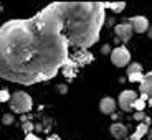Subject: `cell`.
<instances>
[{
    "label": "cell",
    "instance_id": "cell-1",
    "mask_svg": "<svg viewBox=\"0 0 152 140\" xmlns=\"http://www.w3.org/2000/svg\"><path fill=\"white\" fill-rule=\"evenodd\" d=\"M68 48L53 4L31 18L8 20L0 27V79L22 86L53 79L68 61Z\"/></svg>",
    "mask_w": 152,
    "mask_h": 140
},
{
    "label": "cell",
    "instance_id": "cell-2",
    "mask_svg": "<svg viewBox=\"0 0 152 140\" xmlns=\"http://www.w3.org/2000/svg\"><path fill=\"white\" fill-rule=\"evenodd\" d=\"M53 7L61 17L68 46L86 51L99 40L106 20L103 2H55Z\"/></svg>",
    "mask_w": 152,
    "mask_h": 140
},
{
    "label": "cell",
    "instance_id": "cell-3",
    "mask_svg": "<svg viewBox=\"0 0 152 140\" xmlns=\"http://www.w3.org/2000/svg\"><path fill=\"white\" fill-rule=\"evenodd\" d=\"M8 104H10V110L15 114H27L31 110V107H33V101H31L30 94H27L25 91H15L13 94L10 96V101H8Z\"/></svg>",
    "mask_w": 152,
    "mask_h": 140
},
{
    "label": "cell",
    "instance_id": "cell-4",
    "mask_svg": "<svg viewBox=\"0 0 152 140\" xmlns=\"http://www.w3.org/2000/svg\"><path fill=\"white\" fill-rule=\"evenodd\" d=\"M111 63H113L116 68H124V66H129L131 63V53L126 46H118L111 51Z\"/></svg>",
    "mask_w": 152,
    "mask_h": 140
},
{
    "label": "cell",
    "instance_id": "cell-5",
    "mask_svg": "<svg viewBox=\"0 0 152 140\" xmlns=\"http://www.w3.org/2000/svg\"><path fill=\"white\" fill-rule=\"evenodd\" d=\"M137 92L136 91H131V89H127V91H122L121 94H119V97H118V104H119V107H121L122 110H131V109H134V102L137 101Z\"/></svg>",
    "mask_w": 152,
    "mask_h": 140
},
{
    "label": "cell",
    "instance_id": "cell-6",
    "mask_svg": "<svg viewBox=\"0 0 152 140\" xmlns=\"http://www.w3.org/2000/svg\"><path fill=\"white\" fill-rule=\"evenodd\" d=\"M139 91H141L142 96L147 97V104L152 107V71L144 74L142 81L139 83Z\"/></svg>",
    "mask_w": 152,
    "mask_h": 140
},
{
    "label": "cell",
    "instance_id": "cell-7",
    "mask_svg": "<svg viewBox=\"0 0 152 140\" xmlns=\"http://www.w3.org/2000/svg\"><path fill=\"white\" fill-rule=\"evenodd\" d=\"M127 23L131 25L132 31H136V33H145V31L149 30V20L142 15L131 17V18L127 20Z\"/></svg>",
    "mask_w": 152,
    "mask_h": 140
},
{
    "label": "cell",
    "instance_id": "cell-8",
    "mask_svg": "<svg viewBox=\"0 0 152 140\" xmlns=\"http://www.w3.org/2000/svg\"><path fill=\"white\" fill-rule=\"evenodd\" d=\"M114 33H116V38L118 40H121V41H129L131 38H132V28H131V25L127 22L126 23H119V25H116L114 27Z\"/></svg>",
    "mask_w": 152,
    "mask_h": 140
},
{
    "label": "cell",
    "instance_id": "cell-9",
    "mask_svg": "<svg viewBox=\"0 0 152 140\" xmlns=\"http://www.w3.org/2000/svg\"><path fill=\"white\" fill-rule=\"evenodd\" d=\"M99 110L104 114V115H111V114L116 110V101L109 96L101 99V102H99Z\"/></svg>",
    "mask_w": 152,
    "mask_h": 140
},
{
    "label": "cell",
    "instance_id": "cell-10",
    "mask_svg": "<svg viewBox=\"0 0 152 140\" xmlns=\"http://www.w3.org/2000/svg\"><path fill=\"white\" fill-rule=\"evenodd\" d=\"M111 135L118 140H122L127 137V127L122 124H113L111 125Z\"/></svg>",
    "mask_w": 152,
    "mask_h": 140
},
{
    "label": "cell",
    "instance_id": "cell-11",
    "mask_svg": "<svg viewBox=\"0 0 152 140\" xmlns=\"http://www.w3.org/2000/svg\"><path fill=\"white\" fill-rule=\"evenodd\" d=\"M149 119H145V122H142V124H139L137 125V129H136V132L131 135V140H141L142 137L147 133V129H149Z\"/></svg>",
    "mask_w": 152,
    "mask_h": 140
},
{
    "label": "cell",
    "instance_id": "cell-12",
    "mask_svg": "<svg viewBox=\"0 0 152 140\" xmlns=\"http://www.w3.org/2000/svg\"><path fill=\"white\" fill-rule=\"evenodd\" d=\"M104 4V2H103ZM104 8H111V10L114 12V13H119V12H122L126 8V4L124 2H106V4H104Z\"/></svg>",
    "mask_w": 152,
    "mask_h": 140
},
{
    "label": "cell",
    "instance_id": "cell-13",
    "mask_svg": "<svg viewBox=\"0 0 152 140\" xmlns=\"http://www.w3.org/2000/svg\"><path fill=\"white\" fill-rule=\"evenodd\" d=\"M145 102H147V97L141 94V97H137V101L134 102V109H136L137 112H142L144 107H145Z\"/></svg>",
    "mask_w": 152,
    "mask_h": 140
},
{
    "label": "cell",
    "instance_id": "cell-14",
    "mask_svg": "<svg viewBox=\"0 0 152 140\" xmlns=\"http://www.w3.org/2000/svg\"><path fill=\"white\" fill-rule=\"evenodd\" d=\"M134 73H142L141 63H129V66H127V74H134Z\"/></svg>",
    "mask_w": 152,
    "mask_h": 140
},
{
    "label": "cell",
    "instance_id": "cell-15",
    "mask_svg": "<svg viewBox=\"0 0 152 140\" xmlns=\"http://www.w3.org/2000/svg\"><path fill=\"white\" fill-rule=\"evenodd\" d=\"M142 78H144V74H142V73H134V74H127V79H129L131 83H141Z\"/></svg>",
    "mask_w": 152,
    "mask_h": 140
},
{
    "label": "cell",
    "instance_id": "cell-16",
    "mask_svg": "<svg viewBox=\"0 0 152 140\" xmlns=\"http://www.w3.org/2000/svg\"><path fill=\"white\" fill-rule=\"evenodd\" d=\"M13 120H15V119H13V114H4V117H2V122H4V125H12L13 124Z\"/></svg>",
    "mask_w": 152,
    "mask_h": 140
},
{
    "label": "cell",
    "instance_id": "cell-17",
    "mask_svg": "<svg viewBox=\"0 0 152 140\" xmlns=\"http://www.w3.org/2000/svg\"><path fill=\"white\" fill-rule=\"evenodd\" d=\"M10 92L7 91V89H2V91H0V102H8V101H10Z\"/></svg>",
    "mask_w": 152,
    "mask_h": 140
},
{
    "label": "cell",
    "instance_id": "cell-18",
    "mask_svg": "<svg viewBox=\"0 0 152 140\" xmlns=\"http://www.w3.org/2000/svg\"><path fill=\"white\" fill-rule=\"evenodd\" d=\"M144 117H145L144 112H136V114H134V119H136V120H142Z\"/></svg>",
    "mask_w": 152,
    "mask_h": 140
},
{
    "label": "cell",
    "instance_id": "cell-19",
    "mask_svg": "<svg viewBox=\"0 0 152 140\" xmlns=\"http://www.w3.org/2000/svg\"><path fill=\"white\" fill-rule=\"evenodd\" d=\"M109 51H111L109 45H104L103 48H101V53H103V54H107V53H109Z\"/></svg>",
    "mask_w": 152,
    "mask_h": 140
},
{
    "label": "cell",
    "instance_id": "cell-20",
    "mask_svg": "<svg viewBox=\"0 0 152 140\" xmlns=\"http://www.w3.org/2000/svg\"><path fill=\"white\" fill-rule=\"evenodd\" d=\"M27 140H40L37 135H33V133H27Z\"/></svg>",
    "mask_w": 152,
    "mask_h": 140
},
{
    "label": "cell",
    "instance_id": "cell-21",
    "mask_svg": "<svg viewBox=\"0 0 152 140\" xmlns=\"http://www.w3.org/2000/svg\"><path fill=\"white\" fill-rule=\"evenodd\" d=\"M23 130H25V132L28 130V133H30V130H31V124H25V125H23Z\"/></svg>",
    "mask_w": 152,
    "mask_h": 140
},
{
    "label": "cell",
    "instance_id": "cell-22",
    "mask_svg": "<svg viewBox=\"0 0 152 140\" xmlns=\"http://www.w3.org/2000/svg\"><path fill=\"white\" fill-rule=\"evenodd\" d=\"M58 89H60V92H63V94H65V92L68 91V87H65V86H63V84H61V86L58 87Z\"/></svg>",
    "mask_w": 152,
    "mask_h": 140
},
{
    "label": "cell",
    "instance_id": "cell-23",
    "mask_svg": "<svg viewBox=\"0 0 152 140\" xmlns=\"http://www.w3.org/2000/svg\"><path fill=\"white\" fill-rule=\"evenodd\" d=\"M147 35H149V38H152V27H151V30H149V33H147Z\"/></svg>",
    "mask_w": 152,
    "mask_h": 140
}]
</instances>
